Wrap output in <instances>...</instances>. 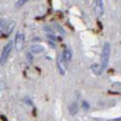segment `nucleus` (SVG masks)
Returning <instances> with one entry per match:
<instances>
[{"mask_svg":"<svg viewBox=\"0 0 121 121\" xmlns=\"http://www.w3.org/2000/svg\"><path fill=\"white\" fill-rule=\"evenodd\" d=\"M27 1H29V0H18L17 2H16V4H15V7H17V8H19V7H22V4H26Z\"/></svg>","mask_w":121,"mask_h":121,"instance_id":"9b49d317","label":"nucleus"},{"mask_svg":"<svg viewBox=\"0 0 121 121\" xmlns=\"http://www.w3.org/2000/svg\"><path fill=\"white\" fill-rule=\"evenodd\" d=\"M91 69L93 71V73H95V74H101V72H102V66H100V65H98V64H93L92 66H91Z\"/></svg>","mask_w":121,"mask_h":121,"instance_id":"6e6552de","label":"nucleus"},{"mask_svg":"<svg viewBox=\"0 0 121 121\" xmlns=\"http://www.w3.org/2000/svg\"><path fill=\"white\" fill-rule=\"evenodd\" d=\"M4 24H6V20H4V19H1V20H0V33H1V30L4 29Z\"/></svg>","mask_w":121,"mask_h":121,"instance_id":"ddd939ff","label":"nucleus"},{"mask_svg":"<svg viewBox=\"0 0 121 121\" xmlns=\"http://www.w3.org/2000/svg\"><path fill=\"white\" fill-rule=\"evenodd\" d=\"M25 101H26V103H27V104H29V105H31V101H30V100L28 99V98H26V99H25Z\"/></svg>","mask_w":121,"mask_h":121,"instance_id":"2eb2a0df","label":"nucleus"},{"mask_svg":"<svg viewBox=\"0 0 121 121\" xmlns=\"http://www.w3.org/2000/svg\"><path fill=\"white\" fill-rule=\"evenodd\" d=\"M109 60H110V44L105 43L102 49V54H101V66L103 69L108 67Z\"/></svg>","mask_w":121,"mask_h":121,"instance_id":"f257e3e1","label":"nucleus"},{"mask_svg":"<svg viewBox=\"0 0 121 121\" xmlns=\"http://www.w3.org/2000/svg\"><path fill=\"white\" fill-rule=\"evenodd\" d=\"M44 49H45L44 46L38 45V44H35V45H33V46L30 47V52L33 53V54H39V53H43Z\"/></svg>","mask_w":121,"mask_h":121,"instance_id":"423d86ee","label":"nucleus"},{"mask_svg":"<svg viewBox=\"0 0 121 121\" xmlns=\"http://www.w3.org/2000/svg\"><path fill=\"white\" fill-rule=\"evenodd\" d=\"M13 27H15V22H10L8 25H7V28H6V31H4V35H6V36H9V35L11 34Z\"/></svg>","mask_w":121,"mask_h":121,"instance_id":"0eeeda50","label":"nucleus"},{"mask_svg":"<svg viewBox=\"0 0 121 121\" xmlns=\"http://www.w3.org/2000/svg\"><path fill=\"white\" fill-rule=\"evenodd\" d=\"M27 60H28V63H31V62H33V57H31V54H30V53H27Z\"/></svg>","mask_w":121,"mask_h":121,"instance_id":"4468645a","label":"nucleus"},{"mask_svg":"<svg viewBox=\"0 0 121 121\" xmlns=\"http://www.w3.org/2000/svg\"><path fill=\"white\" fill-rule=\"evenodd\" d=\"M82 105H83V109H84V110H89V108H90V105H89V103H87L86 101H83Z\"/></svg>","mask_w":121,"mask_h":121,"instance_id":"f8f14e48","label":"nucleus"},{"mask_svg":"<svg viewBox=\"0 0 121 121\" xmlns=\"http://www.w3.org/2000/svg\"><path fill=\"white\" fill-rule=\"evenodd\" d=\"M78 104L76 103H73V104H71L69 105V113L72 114V116H75L76 113H78Z\"/></svg>","mask_w":121,"mask_h":121,"instance_id":"9d476101","label":"nucleus"},{"mask_svg":"<svg viewBox=\"0 0 121 121\" xmlns=\"http://www.w3.org/2000/svg\"><path fill=\"white\" fill-rule=\"evenodd\" d=\"M65 60H64V56H63V54H60V57H58V60H57V64H58V69H60V74H65Z\"/></svg>","mask_w":121,"mask_h":121,"instance_id":"39448f33","label":"nucleus"},{"mask_svg":"<svg viewBox=\"0 0 121 121\" xmlns=\"http://www.w3.org/2000/svg\"><path fill=\"white\" fill-rule=\"evenodd\" d=\"M24 43H25V35L22 31H18L15 37V47L17 52H20L24 47Z\"/></svg>","mask_w":121,"mask_h":121,"instance_id":"7ed1b4c3","label":"nucleus"},{"mask_svg":"<svg viewBox=\"0 0 121 121\" xmlns=\"http://www.w3.org/2000/svg\"><path fill=\"white\" fill-rule=\"evenodd\" d=\"M119 121H121V119H120V120H119Z\"/></svg>","mask_w":121,"mask_h":121,"instance_id":"dca6fc26","label":"nucleus"},{"mask_svg":"<svg viewBox=\"0 0 121 121\" xmlns=\"http://www.w3.org/2000/svg\"><path fill=\"white\" fill-rule=\"evenodd\" d=\"M95 13L98 17H101L104 13V4L103 0H95V7H94Z\"/></svg>","mask_w":121,"mask_h":121,"instance_id":"20e7f679","label":"nucleus"},{"mask_svg":"<svg viewBox=\"0 0 121 121\" xmlns=\"http://www.w3.org/2000/svg\"><path fill=\"white\" fill-rule=\"evenodd\" d=\"M62 54H63V56H64L65 62H69V60H71V58H72V52H71L69 49H65Z\"/></svg>","mask_w":121,"mask_h":121,"instance_id":"1a4fd4ad","label":"nucleus"},{"mask_svg":"<svg viewBox=\"0 0 121 121\" xmlns=\"http://www.w3.org/2000/svg\"><path fill=\"white\" fill-rule=\"evenodd\" d=\"M11 47H13V42H8V43L6 44V46L4 47V51L1 53V56H0V64L4 65L7 60H8L9 57V54L11 52Z\"/></svg>","mask_w":121,"mask_h":121,"instance_id":"f03ea898","label":"nucleus"}]
</instances>
